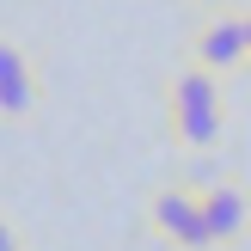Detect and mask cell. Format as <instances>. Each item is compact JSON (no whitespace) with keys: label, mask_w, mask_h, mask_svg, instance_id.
Wrapping results in <instances>:
<instances>
[{"label":"cell","mask_w":251,"mask_h":251,"mask_svg":"<svg viewBox=\"0 0 251 251\" xmlns=\"http://www.w3.org/2000/svg\"><path fill=\"white\" fill-rule=\"evenodd\" d=\"M227 135V98H221V74L202 61H184L166 80V141L184 153H208Z\"/></svg>","instance_id":"1"},{"label":"cell","mask_w":251,"mask_h":251,"mask_svg":"<svg viewBox=\"0 0 251 251\" xmlns=\"http://www.w3.org/2000/svg\"><path fill=\"white\" fill-rule=\"evenodd\" d=\"M190 61H202V68H215V74H239L251 68V43H245V12H208L202 25H196V37H190Z\"/></svg>","instance_id":"4"},{"label":"cell","mask_w":251,"mask_h":251,"mask_svg":"<svg viewBox=\"0 0 251 251\" xmlns=\"http://www.w3.org/2000/svg\"><path fill=\"white\" fill-rule=\"evenodd\" d=\"M245 43H251V12H245Z\"/></svg>","instance_id":"8"},{"label":"cell","mask_w":251,"mask_h":251,"mask_svg":"<svg viewBox=\"0 0 251 251\" xmlns=\"http://www.w3.org/2000/svg\"><path fill=\"white\" fill-rule=\"evenodd\" d=\"M184 6H202V12H221L227 0H184Z\"/></svg>","instance_id":"7"},{"label":"cell","mask_w":251,"mask_h":251,"mask_svg":"<svg viewBox=\"0 0 251 251\" xmlns=\"http://www.w3.org/2000/svg\"><path fill=\"white\" fill-rule=\"evenodd\" d=\"M202 215H208V227H215L221 251H239V245L251 239V190H245L239 178L202 184Z\"/></svg>","instance_id":"5"},{"label":"cell","mask_w":251,"mask_h":251,"mask_svg":"<svg viewBox=\"0 0 251 251\" xmlns=\"http://www.w3.org/2000/svg\"><path fill=\"white\" fill-rule=\"evenodd\" d=\"M43 110V68L19 37H0V123H31Z\"/></svg>","instance_id":"3"},{"label":"cell","mask_w":251,"mask_h":251,"mask_svg":"<svg viewBox=\"0 0 251 251\" xmlns=\"http://www.w3.org/2000/svg\"><path fill=\"white\" fill-rule=\"evenodd\" d=\"M147 233L166 251H221L215 227L202 215V190H190V184H159L147 196Z\"/></svg>","instance_id":"2"},{"label":"cell","mask_w":251,"mask_h":251,"mask_svg":"<svg viewBox=\"0 0 251 251\" xmlns=\"http://www.w3.org/2000/svg\"><path fill=\"white\" fill-rule=\"evenodd\" d=\"M0 251H25V245H19V233H12V221H6V215H0Z\"/></svg>","instance_id":"6"}]
</instances>
